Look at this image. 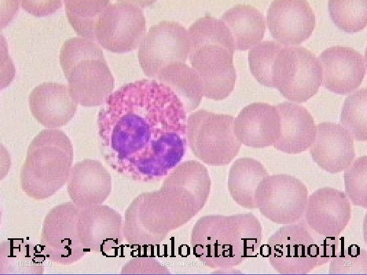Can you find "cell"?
I'll use <instances>...</instances> for the list:
<instances>
[{
  "mask_svg": "<svg viewBox=\"0 0 367 275\" xmlns=\"http://www.w3.org/2000/svg\"><path fill=\"white\" fill-rule=\"evenodd\" d=\"M322 72L321 84L338 94H347L361 84L366 72V59L352 47H329L318 58Z\"/></svg>",
  "mask_w": 367,
  "mask_h": 275,
  "instance_id": "14",
  "label": "cell"
},
{
  "mask_svg": "<svg viewBox=\"0 0 367 275\" xmlns=\"http://www.w3.org/2000/svg\"><path fill=\"white\" fill-rule=\"evenodd\" d=\"M62 4L60 1H22V7L32 14L46 15L55 12Z\"/></svg>",
  "mask_w": 367,
  "mask_h": 275,
  "instance_id": "33",
  "label": "cell"
},
{
  "mask_svg": "<svg viewBox=\"0 0 367 275\" xmlns=\"http://www.w3.org/2000/svg\"><path fill=\"white\" fill-rule=\"evenodd\" d=\"M328 9L334 24L343 31L353 33L367 23V0H329Z\"/></svg>",
  "mask_w": 367,
  "mask_h": 275,
  "instance_id": "29",
  "label": "cell"
},
{
  "mask_svg": "<svg viewBox=\"0 0 367 275\" xmlns=\"http://www.w3.org/2000/svg\"><path fill=\"white\" fill-rule=\"evenodd\" d=\"M284 45L273 40L259 42L251 47L248 53L250 71L261 85L273 87L272 70L276 58Z\"/></svg>",
  "mask_w": 367,
  "mask_h": 275,
  "instance_id": "30",
  "label": "cell"
},
{
  "mask_svg": "<svg viewBox=\"0 0 367 275\" xmlns=\"http://www.w3.org/2000/svg\"><path fill=\"white\" fill-rule=\"evenodd\" d=\"M188 30L189 59L201 77L203 96L216 100L225 98L235 80L234 47L228 29L221 19L207 15L197 19Z\"/></svg>",
  "mask_w": 367,
  "mask_h": 275,
  "instance_id": "3",
  "label": "cell"
},
{
  "mask_svg": "<svg viewBox=\"0 0 367 275\" xmlns=\"http://www.w3.org/2000/svg\"><path fill=\"white\" fill-rule=\"evenodd\" d=\"M41 242L44 254L52 261L70 264L84 254L79 230V208L69 203L59 205L44 221Z\"/></svg>",
  "mask_w": 367,
  "mask_h": 275,
  "instance_id": "13",
  "label": "cell"
},
{
  "mask_svg": "<svg viewBox=\"0 0 367 275\" xmlns=\"http://www.w3.org/2000/svg\"><path fill=\"white\" fill-rule=\"evenodd\" d=\"M155 79L170 87L184 104L187 112L194 110L203 96L199 74L184 62L170 63L158 73Z\"/></svg>",
  "mask_w": 367,
  "mask_h": 275,
  "instance_id": "25",
  "label": "cell"
},
{
  "mask_svg": "<svg viewBox=\"0 0 367 275\" xmlns=\"http://www.w3.org/2000/svg\"><path fill=\"white\" fill-rule=\"evenodd\" d=\"M60 62L74 100L84 106L104 104L114 88V79L95 41L84 37L63 43Z\"/></svg>",
  "mask_w": 367,
  "mask_h": 275,
  "instance_id": "4",
  "label": "cell"
},
{
  "mask_svg": "<svg viewBox=\"0 0 367 275\" xmlns=\"http://www.w3.org/2000/svg\"><path fill=\"white\" fill-rule=\"evenodd\" d=\"M29 103L33 116L47 128L65 125L77 108L68 86L55 82H44L35 87L29 95Z\"/></svg>",
  "mask_w": 367,
  "mask_h": 275,
  "instance_id": "20",
  "label": "cell"
},
{
  "mask_svg": "<svg viewBox=\"0 0 367 275\" xmlns=\"http://www.w3.org/2000/svg\"><path fill=\"white\" fill-rule=\"evenodd\" d=\"M280 119L279 134L274 147L282 152L296 154L307 150L316 132L314 119L303 106L285 102L276 105Z\"/></svg>",
  "mask_w": 367,
  "mask_h": 275,
  "instance_id": "22",
  "label": "cell"
},
{
  "mask_svg": "<svg viewBox=\"0 0 367 275\" xmlns=\"http://www.w3.org/2000/svg\"><path fill=\"white\" fill-rule=\"evenodd\" d=\"M43 261L36 247L23 240H9L1 245V269L4 273H40Z\"/></svg>",
  "mask_w": 367,
  "mask_h": 275,
  "instance_id": "26",
  "label": "cell"
},
{
  "mask_svg": "<svg viewBox=\"0 0 367 275\" xmlns=\"http://www.w3.org/2000/svg\"><path fill=\"white\" fill-rule=\"evenodd\" d=\"M145 18L139 6L128 1L109 4L95 28L96 40L104 48L123 52L136 49L145 36Z\"/></svg>",
  "mask_w": 367,
  "mask_h": 275,
  "instance_id": "11",
  "label": "cell"
},
{
  "mask_svg": "<svg viewBox=\"0 0 367 275\" xmlns=\"http://www.w3.org/2000/svg\"><path fill=\"white\" fill-rule=\"evenodd\" d=\"M345 190L354 205L367 206V157L358 158L345 170Z\"/></svg>",
  "mask_w": 367,
  "mask_h": 275,
  "instance_id": "31",
  "label": "cell"
},
{
  "mask_svg": "<svg viewBox=\"0 0 367 275\" xmlns=\"http://www.w3.org/2000/svg\"><path fill=\"white\" fill-rule=\"evenodd\" d=\"M67 190L80 208L100 205L111 193V176L99 161L84 159L71 169Z\"/></svg>",
  "mask_w": 367,
  "mask_h": 275,
  "instance_id": "21",
  "label": "cell"
},
{
  "mask_svg": "<svg viewBox=\"0 0 367 275\" xmlns=\"http://www.w3.org/2000/svg\"><path fill=\"white\" fill-rule=\"evenodd\" d=\"M269 174L258 161L248 157L237 159L231 166L228 186L233 199L247 208H257L255 195L257 189Z\"/></svg>",
  "mask_w": 367,
  "mask_h": 275,
  "instance_id": "24",
  "label": "cell"
},
{
  "mask_svg": "<svg viewBox=\"0 0 367 275\" xmlns=\"http://www.w3.org/2000/svg\"><path fill=\"white\" fill-rule=\"evenodd\" d=\"M340 122L353 139L359 141L367 139V90L361 88L346 98Z\"/></svg>",
  "mask_w": 367,
  "mask_h": 275,
  "instance_id": "28",
  "label": "cell"
},
{
  "mask_svg": "<svg viewBox=\"0 0 367 275\" xmlns=\"http://www.w3.org/2000/svg\"><path fill=\"white\" fill-rule=\"evenodd\" d=\"M306 186L298 178L286 174L267 176L259 184L255 195L257 208L274 223L292 224L303 215L307 201Z\"/></svg>",
  "mask_w": 367,
  "mask_h": 275,
  "instance_id": "10",
  "label": "cell"
},
{
  "mask_svg": "<svg viewBox=\"0 0 367 275\" xmlns=\"http://www.w3.org/2000/svg\"><path fill=\"white\" fill-rule=\"evenodd\" d=\"M305 218L310 228L326 236L338 235L351 218V207L345 194L330 187L317 190L309 196Z\"/></svg>",
  "mask_w": 367,
  "mask_h": 275,
  "instance_id": "16",
  "label": "cell"
},
{
  "mask_svg": "<svg viewBox=\"0 0 367 275\" xmlns=\"http://www.w3.org/2000/svg\"><path fill=\"white\" fill-rule=\"evenodd\" d=\"M338 240L311 232L303 223L283 226L269 238L272 266L281 274H306L334 257Z\"/></svg>",
  "mask_w": 367,
  "mask_h": 275,
  "instance_id": "6",
  "label": "cell"
},
{
  "mask_svg": "<svg viewBox=\"0 0 367 275\" xmlns=\"http://www.w3.org/2000/svg\"><path fill=\"white\" fill-rule=\"evenodd\" d=\"M190 50L188 30L178 22L163 20L150 27L139 48V63L147 76L175 62H185Z\"/></svg>",
  "mask_w": 367,
  "mask_h": 275,
  "instance_id": "12",
  "label": "cell"
},
{
  "mask_svg": "<svg viewBox=\"0 0 367 275\" xmlns=\"http://www.w3.org/2000/svg\"><path fill=\"white\" fill-rule=\"evenodd\" d=\"M321 68L316 56L303 46H284L272 70L273 87L289 100L306 101L321 85Z\"/></svg>",
  "mask_w": 367,
  "mask_h": 275,
  "instance_id": "8",
  "label": "cell"
},
{
  "mask_svg": "<svg viewBox=\"0 0 367 275\" xmlns=\"http://www.w3.org/2000/svg\"><path fill=\"white\" fill-rule=\"evenodd\" d=\"M279 130L278 110L276 106L268 103H251L234 119V134L241 143L248 147L260 148L274 145Z\"/></svg>",
  "mask_w": 367,
  "mask_h": 275,
  "instance_id": "19",
  "label": "cell"
},
{
  "mask_svg": "<svg viewBox=\"0 0 367 275\" xmlns=\"http://www.w3.org/2000/svg\"><path fill=\"white\" fill-rule=\"evenodd\" d=\"M330 274H364L366 273V251L358 246L351 247L347 255H337L332 258Z\"/></svg>",
  "mask_w": 367,
  "mask_h": 275,
  "instance_id": "32",
  "label": "cell"
},
{
  "mask_svg": "<svg viewBox=\"0 0 367 275\" xmlns=\"http://www.w3.org/2000/svg\"><path fill=\"white\" fill-rule=\"evenodd\" d=\"M230 115L198 110L188 117L186 136L194 155L206 164H227L238 154L241 143L234 132Z\"/></svg>",
  "mask_w": 367,
  "mask_h": 275,
  "instance_id": "7",
  "label": "cell"
},
{
  "mask_svg": "<svg viewBox=\"0 0 367 275\" xmlns=\"http://www.w3.org/2000/svg\"><path fill=\"white\" fill-rule=\"evenodd\" d=\"M73 149L62 131L44 129L31 142L21 173L22 188L30 197L44 199L66 182L73 161Z\"/></svg>",
  "mask_w": 367,
  "mask_h": 275,
  "instance_id": "5",
  "label": "cell"
},
{
  "mask_svg": "<svg viewBox=\"0 0 367 275\" xmlns=\"http://www.w3.org/2000/svg\"><path fill=\"white\" fill-rule=\"evenodd\" d=\"M228 29L234 49L246 50L263 39L266 21L263 13L256 7L239 4L227 10L221 19Z\"/></svg>",
  "mask_w": 367,
  "mask_h": 275,
  "instance_id": "23",
  "label": "cell"
},
{
  "mask_svg": "<svg viewBox=\"0 0 367 275\" xmlns=\"http://www.w3.org/2000/svg\"><path fill=\"white\" fill-rule=\"evenodd\" d=\"M261 239V226L252 213L210 215L195 223L190 243L196 257L205 266L225 268L254 255Z\"/></svg>",
  "mask_w": 367,
  "mask_h": 275,
  "instance_id": "2",
  "label": "cell"
},
{
  "mask_svg": "<svg viewBox=\"0 0 367 275\" xmlns=\"http://www.w3.org/2000/svg\"><path fill=\"white\" fill-rule=\"evenodd\" d=\"M67 16L79 34L96 40L95 28L100 15L110 4L107 0H65Z\"/></svg>",
  "mask_w": 367,
  "mask_h": 275,
  "instance_id": "27",
  "label": "cell"
},
{
  "mask_svg": "<svg viewBox=\"0 0 367 275\" xmlns=\"http://www.w3.org/2000/svg\"><path fill=\"white\" fill-rule=\"evenodd\" d=\"M210 188L207 170L195 160L181 163L166 178L160 189L178 227L203 207Z\"/></svg>",
  "mask_w": 367,
  "mask_h": 275,
  "instance_id": "9",
  "label": "cell"
},
{
  "mask_svg": "<svg viewBox=\"0 0 367 275\" xmlns=\"http://www.w3.org/2000/svg\"><path fill=\"white\" fill-rule=\"evenodd\" d=\"M79 230L85 248L98 253L117 248L124 236L121 216L106 205L79 208Z\"/></svg>",
  "mask_w": 367,
  "mask_h": 275,
  "instance_id": "17",
  "label": "cell"
},
{
  "mask_svg": "<svg viewBox=\"0 0 367 275\" xmlns=\"http://www.w3.org/2000/svg\"><path fill=\"white\" fill-rule=\"evenodd\" d=\"M310 151L321 168L331 173H338L347 169L354 160L353 138L341 125L322 122L316 127Z\"/></svg>",
  "mask_w": 367,
  "mask_h": 275,
  "instance_id": "18",
  "label": "cell"
},
{
  "mask_svg": "<svg viewBox=\"0 0 367 275\" xmlns=\"http://www.w3.org/2000/svg\"><path fill=\"white\" fill-rule=\"evenodd\" d=\"M98 117L100 150L113 170L135 180L168 174L187 148V111L168 86L142 79L109 95Z\"/></svg>",
  "mask_w": 367,
  "mask_h": 275,
  "instance_id": "1",
  "label": "cell"
},
{
  "mask_svg": "<svg viewBox=\"0 0 367 275\" xmlns=\"http://www.w3.org/2000/svg\"><path fill=\"white\" fill-rule=\"evenodd\" d=\"M267 24L273 37L285 46L297 44L311 35L314 12L305 0H274L267 11Z\"/></svg>",
  "mask_w": 367,
  "mask_h": 275,
  "instance_id": "15",
  "label": "cell"
}]
</instances>
